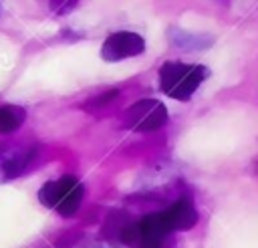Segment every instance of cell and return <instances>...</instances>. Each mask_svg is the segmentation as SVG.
<instances>
[{"mask_svg": "<svg viewBox=\"0 0 258 248\" xmlns=\"http://www.w3.org/2000/svg\"><path fill=\"white\" fill-rule=\"evenodd\" d=\"M135 242H139L143 248H161L167 240V236L171 234L167 224L163 222L161 214H151L147 218H143L133 230Z\"/></svg>", "mask_w": 258, "mask_h": 248, "instance_id": "cell-5", "label": "cell"}, {"mask_svg": "<svg viewBox=\"0 0 258 248\" xmlns=\"http://www.w3.org/2000/svg\"><path fill=\"white\" fill-rule=\"evenodd\" d=\"M167 123V109L161 101L141 99L127 107L123 113V125L137 133H149Z\"/></svg>", "mask_w": 258, "mask_h": 248, "instance_id": "cell-3", "label": "cell"}, {"mask_svg": "<svg viewBox=\"0 0 258 248\" xmlns=\"http://www.w3.org/2000/svg\"><path fill=\"white\" fill-rule=\"evenodd\" d=\"M26 119V109L18 105H2L0 107V133L16 131Z\"/></svg>", "mask_w": 258, "mask_h": 248, "instance_id": "cell-7", "label": "cell"}, {"mask_svg": "<svg viewBox=\"0 0 258 248\" xmlns=\"http://www.w3.org/2000/svg\"><path fill=\"white\" fill-rule=\"evenodd\" d=\"M32 157H34V147L32 149H26V151H20V153H14L12 157H8L4 161V177H16V175H20L28 167V163L32 161Z\"/></svg>", "mask_w": 258, "mask_h": 248, "instance_id": "cell-8", "label": "cell"}, {"mask_svg": "<svg viewBox=\"0 0 258 248\" xmlns=\"http://www.w3.org/2000/svg\"><path fill=\"white\" fill-rule=\"evenodd\" d=\"M85 196V188L79 181V177L67 173L60 175L58 179H48L40 190H38V200L46 208L56 210L60 216L69 218L77 214L81 202Z\"/></svg>", "mask_w": 258, "mask_h": 248, "instance_id": "cell-2", "label": "cell"}, {"mask_svg": "<svg viewBox=\"0 0 258 248\" xmlns=\"http://www.w3.org/2000/svg\"><path fill=\"white\" fill-rule=\"evenodd\" d=\"M143 50H145V40L141 34L119 30V32L109 34L105 42L101 44V58L107 63H117L129 56H137Z\"/></svg>", "mask_w": 258, "mask_h": 248, "instance_id": "cell-4", "label": "cell"}, {"mask_svg": "<svg viewBox=\"0 0 258 248\" xmlns=\"http://www.w3.org/2000/svg\"><path fill=\"white\" fill-rule=\"evenodd\" d=\"M206 77L208 69L204 65L167 60L159 69V87L167 97L175 101H187Z\"/></svg>", "mask_w": 258, "mask_h": 248, "instance_id": "cell-1", "label": "cell"}, {"mask_svg": "<svg viewBox=\"0 0 258 248\" xmlns=\"http://www.w3.org/2000/svg\"><path fill=\"white\" fill-rule=\"evenodd\" d=\"M159 214H161L163 222L167 224L169 232L189 230L198 222V212H196V208H194V204L189 200H177L175 204H171L169 208H165Z\"/></svg>", "mask_w": 258, "mask_h": 248, "instance_id": "cell-6", "label": "cell"}]
</instances>
